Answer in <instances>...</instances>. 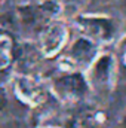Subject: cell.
Returning <instances> with one entry per match:
<instances>
[{
	"label": "cell",
	"instance_id": "3",
	"mask_svg": "<svg viewBox=\"0 0 126 128\" xmlns=\"http://www.w3.org/2000/svg\"><path fill=\"white\" fill-rule=\"evenodd\" d=\"M114 74V61L111 55H102L98 58L91 68L89 79L95 86H104L107 88L113 82Z\"/></svg>",
	"mask_w": 126,
	"mask_h": 128
},
{
	"label": "cell",
	"instance_id": "1",
	"mask_svg": "<svg viewBox=\"0 0 126 128\" xmlns=\"http://www.w3.org/2000/svg\"><path fill=\"white\" fill-rule=\"evenodd\" d=\"M67 40V28L63 22L49 24L40 34V49L46 57H54L60 52Z\"/></svg>",
	"mask_w": 126,
	"mask_h": 128
},
{
	"label": "cell",
	"instance_id": "6",
	"mask_svg": "<svg viewBox=\"0 0 126 128\" xmlns=\"http://www.w3.org/2000/svg\"><path fill=\"white\" fill-rule=\"evenodd\" d=\"M4 104H6V96H4V92L0 90V109H3Z\"/></svg>",
	"mask_w": 126,
	"mask_h": 128
},
{
	"label": "cell",
	"instance_id": "5",
	"mask_svg": "<svg viewBox=\"0 0 126 128\" xmlns=\"http://www.w3.org/2000/svg\"><path fill=\"white\" fill-rule=\"evenodd\" d=\"M95 55H96V46L91 40L82 37L74 42V45L71 46V55H68V57L77 66V64L89 63Z\"/></svg>",
	"mask_w": 126,
	"mask_h": 128
},
{
	"label": "cell",
	"instance_id": "2",
	"mask_svg": "<svg viewBox=\"0 0 126 128\" xmlns=\"http://www.w3.org/2000/svg\"><path fill=\"white\" fill-rule=\"evenodd\" d=\"M13 86H15L16 96L19 97L24 103H27L30 106H39L46 98L45 88L37 80H34L33 78L16 76L15 82H13Z\"/></svg>",
	"mask_w": 126,
	"mask_h": 128
},
{
	"label": "cell",
	"instance_id": "4",
	"mask_svg": "<svg viewBox=\"0 0 126 128\" xmlns=\"http://www.w3.org/2000/svg\"><path fill=\"white\" fill-rule=\"evenodd\" d=\"M85 88H86V82L80 74L65 76L57 82V90L60 91V94L64 98H70V100L79 98L85 92Z\"/></svg>",
	"mask_w": 126,
	"mask_h": 128
}]
</instances>
